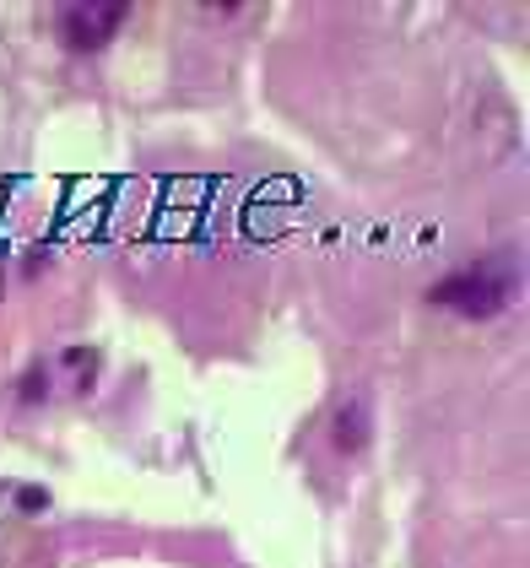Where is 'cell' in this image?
<instances>
[{
    "label": "cell",
    "instance_id": "1",
    "mask_svg": "<svg viewBox=\"0 0 530 568\" xmlns=\"http://www.w3.org/2000/svg\"><path fill=\"white\" fill-rule=\"evenodd\" d=\"M509 298H514V282L503 271H493V266L444 276V282L428 293V303L455 309V314H466V320H493V314H503V303H509Z\"/></svg>",
    "mask_w": 530,
    "mask_h": 568
},
{
    "label": "cell",
    "instance_id": "2",
    "mask_svg": "<svg viewBox=\"0 0 530 568\" xmlns=\"http://www.w3.org/2000/svg\"><path fill=\"white\" fill-rule=\"evenodd\" d=\"M125 22V6L114 0H87V6H65L60 11V38L71 49H103Z\"/></svg>",
    "mask_w": 530,
    "mask_h": 568
},
{
    "label": "cell",
    "instance_id": "5",
    "mask_svg": "<svg viewBox=\"0 0 530 568\" xmlns=\"http://www.w3.org/2000/svg\"><path fill=\"white\" fill-rule=\"evenodd\" d=\"M17 504H22V514H44L49 509V493H44V487H22Z\"/></svg>",
    "mask_w": 530,
    "mask_h": 568
},
{
    "label": "cell",
    "instance_id": "4",
    "mask_svg": "<svg viewBox=\"0 0 530 568\" xmlns=\"http://www.w3.org/2000/svg\"><path fill=\"white\" fill-rule=\"evenodd\" d=\"M65 368H71V374H76V390H92V374H98V352H92V347H82V352H65Z\"/></svg>",
    "mask_w": 530,
    "mask_h": 568
},
{
    "label": "cell",
    "instance_id": "3",
    "mask_svg": "<svg viewBox=\"0 0 530 568\" xmlns=\"http://www.w3.org/2000/svg\"><path fill=\"white\" fill-rule=\"evenodd\" d=\"M368 433H374V412H368L363 395L341 401L336 417H330V439H336L341 455H357V449H368Z\"/></svg>",
    "mask_w": 530,
    "mask_h": 568
},
{
    "label": "cell",
    "instance_id": "6",
    "mask_svg": "<svg viewBox=\"0 0 530 568\" xmlns=\"http://www.w3.org/2000/svg\"><path fill=\"white\" fill-rule=\"evenodd\" d=\"M44 368H33V374L28 379H22V401H44V395H49V385H44Z\"/></svg>",
    "mask_w": 530,
    "mask_h": 568
}]
</instances>
